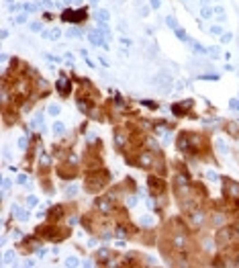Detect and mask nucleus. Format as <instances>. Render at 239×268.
<instances>
[{
  "mask_svg": "<svg viewBox=\"0 0 239 268\" xmlns=\"http://www.w3.org/2000/svg\"><path fill=\"white\" fill-rule=\"evenodd\" d=\"M217 178H219V176H217L215 172H208V180H213V182H217Z\"/></svg>",
  "mask_w": 239,
  "mask_h": 268,
  "instance_id": "c756f323",
  "label": "nucleus"
},
{
  "mask_svg": "<svg viewBox=\"0 0 239 268\" xmlns=\"http://www.w3.org/2000/svg\"><path fill=\"white\" fill-rule=\"evenodd\" d=\"M96 207H98L102 213H108V211H111V203H108L106 198H98V200H96Z\"/></svg>",
  "mask_w": 239,
  "mask_h": 268,
  "instance_id": "20e7f679",
  "label": "nucleus"
},
{
  "mask_svg": "<svg viewBox=\"0 0 239 268\" xmlns=\"http://www.w3.org/2000/svg\"><path fill=\"white\" fill-rule=\"evenodd\" d=\"M90 2H92V4H96V2H98V0H90Z\"/></svg>",
  "mask_w": 239,
  "mask_h": 268,
  "instance_id": "c9c22d12",
  "label": "nucleus"
},
{
  "mask_svg": "<svg viewBox=\"0 0 239 268\" xmlns=\"http://www.w3.org/2000/svg\"><path fill=\"white\" fill-rule=\"evenodd\" d=\"M47 110H49V115H59V106L57 104H49Z\"/></svg>",
  "mask_w": 239,
  "mask_h": 268,
  "instance_id": "2eb2a0df",
  "label": "nucleus"
},
{
  "mask_svg": "<svg viewBox=\"0 0 239 268\" xmlns=\"http://www.w3.org/2000/svg\"><path fill=\"white\" fill-rule=\"evenodd\" d=\"M66 192H68V194H76V192H78V188H76V186H70Z\"/></svg>",
  "mask_w": 239,
  "mask_h": 268,
  "instance_id": "473e14b6",
  "label": "nucleus"
},
{
  "mask_svg": "<svg viewBox=\"0 0 239 268\" xmlns=\"http://www.w3.org/2000/svg\"><path fill=\"white\" fill-rule=\"evenodd\" d=\"M14 258H16L14 252H6V254H4V264H10V260H14Z\"/></svg>",
  "mask_w": 239,
  "mask_h": 268,
  "instance_id": "4468645a",
  "label": "nucleus"
},
{
  "mask_svg": "<svg viewBox=\"0 0 239 268\" xmlns=\"http://www.w3.org/2000/svg\"><path fill=\"white\" fill-rule=\"evenodd\" d=\"M231 39H233V35H231V33H225V35H221V41H223V43H229Z\"/></svg>",
  "mask_w": 239,
  "mask_h": 268,
  "instance_id": "6ab92c4d",
  "label": "nucleus"
},
{
  "mask_svg": "<svg viewBox=\"0 0 239 268\" xmlns=\"http://www.w3.org/2000/svg\"><path fill=\"white\" fill-rule=\"evenodd\" d=\"M149 162H151V155H143V158H141V164L143 166H149Z\"/></svg>",
  "mask_w": 239,
  "mask_h": 268,
  "instance_id": "b1692460",
  "label": "nucleus"
},
{
  "mask_svg": "<svg viewBox=\"0 0 239 268\" xmlns=\"http://www.w3.org/2000/svg\"><path fill=\"white\" fill-rule=\"evenodd\" d=\"M190 45H192V49L196 51V53H206V49H204V47L200 45L198 41H190Z\"/></svg>",
  "mask_w": 239,
  "mask_h": 268,
  "instance_id": "1a4fd4ad",
  "label": "nucleus"
},
{
  "mask_svg": "<svg viewBox=\"0 0 239 268\" xmlns=\"http://www.w3.org/2000/svg\"><path fill=\"white\" fill-rule=\"evenodd\" d=\"M18 147H20V149L27 147V137H20V139H18Z\"/></svg>",
  "mask_w": 239,
  "mask_h": 268,
  "instance_id": "4be33fe9",
  "label": "nucleus"
},
{
  "mask_svg": "<svg viewBox=\"0 0 239 268\" xmlns=\"http://www.w3.org/2000/svg\"><path fill=\"white\" fill-rule=\"evenodd\" d=\"M141 223L143 225H151V217H141Z\"/></svg>",
  "mask_w": 239,
  "mask_h": 268,
  "instance_id": "cd10ccee",
  "label": "nucleus"
},
{
  "mask_svg": "<svg viewBox=\"0 0 239 268\" xmlns=\"http://www.w3.org/2000/svg\"><path fill=\"white\" fill-rule=\"evenodd\" d=\"M192 223H202L204 221V213H200V211H196V213H192Z\"/></svg>",
  "mask_w": 239,
  "mask_h": 268,
  "instance_id": "6e6552de",
  "label": "nucleus"
},
{
  "mask_svg": "<svg viewBox=\"0 0 239 268\" xmlns=\"http://www.w3.org/2000/svg\"><path fill=\"white\" fill-rule=\"evenodd\" d=\"M25 8H27V10H31V12H33V10H35V8H37V6H35V4H27V6H25Z\"/></svg>",
  "mask_w": 239,
  "mask_h": 268,
  "instance_id": "f704fd0d",
  "label": "nucleus"
},
{
  "mask_svg": "<svg viewBox=\"0 0 239 268\" xmlns=\"http://www.w3.org/2000/svg\"><path fill=\"white\" fill-rule=\"evenodd\" d=\"M63 131H66V127H63V123H55V125H53V133H57V135H61Z\"/></svg>",
  "mask_w": 239,
  "mask_h": 268,
  "instance_id": "ddd939ff",
  "label": "nucleus"
},
{
  "mask_svg": "<svg viewBox=\"0 0 239 268\" xmlns=\"http://www.w3.org/2000/svg\"><path fill=\"white\" fill-rule=\"evenodd\" d=\"M86 18L84 10H63L61 12V20H68V23H80Z\"/></svg>",
  "mask_w": 239,
  "mask_h": 268,
  "instance_id": "f257e3e1",
  "label": "nucleus"
},
{
  "mask_svg": "<svg viewBox=\"0 0 239 268\" xmlns=\"http://www.w3.org/2000/svg\"><path fill=\"white\" fill-rule=\"evenodd\" d=\"M151 6H153V8H158V6H160V0H151Z\"/></svg>",
  "mask_w": 239,
  "mask_h": 268,
  "instance_id": "72a5a7b5",
  "label": "nucleus"
},
{
  "mask_svg": "<svg viewBox=\"0 0 239 268\" xmlns=\"http://www.w3.org/2000/svg\"><path fill=\"white\" fill-rule=\"evenodd\" d=\"M59 37H61V31H59V29H53V31H51V35H49V39H53V41H55V39H59Z\"/></svg>",
  "mask_w": 239,
  "mask_h": 268,
  "instance_id": "dca6fc26",
  "label": "nucleus"
},
{
  "mask_svg": "<svg viewBox=\"0 0 239 268\" xmlns=\"http://www.w3.org/2000/svg\"><path fill=\"white\" fill-rule=\"evenodd\" d=\"M217 145H219V151H221V153H225V151H229V149L225 147V143H223V141H219V143H217Z\"/></svg>",
  "mask_w": 239,
  "mask_h": 268,
  "instance_id": "bb28decb",
  "label": "nucleus"
},
{
  "mask_svg": "<svg viewBox=\"0 0 239 268\" xmlns=\"http://www.w3.org/2000/svg\"><path fill=\"white\" fill-rule=\"evenodd\" d=\"M88 39H90V41L94 43V45H102V47H108V45H106V43H104V41L100 39V33H98V31H94V33H90V35H88Z\"/></svg>",
  "mask_w": 239,
  "mask_h": 268,
  "instance_id": "7ed1b4c3",
  "label": "nucleus"
},
{
  "mask_svg": "<svg viewBox=\"0 0 239 268\" xmlns=\"http://www.w3.org/2000/svg\"><path fill=\"white\" fill-rule=\"evenodd\" d=\"M27 205H29V207H35V205H37V198H35V196H29V198H27Z\"/></svg>",
  "mask_w": 239,
  "mask_h": 268,
  "instance_id": "5701e85b",
  "label": "nucleus"
},
{
  "mask_svg": "<svg viewBox=\"0 0 239 268\" xmlns=\"http://www.w3.org/2000/svg\"><path fill=\"white\" fill-rule=\"evenodd\" d=\"M188 106H192V100H184L182 104H176V106H174L172 110H174V113H176V115H180L182 110H184V108H188Z\"/></svg>",
  "mask_w": 239,
  "mask_h": 268,
  "instance_id": "39448f33",
  "label": "nucleus"
},
{
  "mask_svg": "<svg viewBox=\"0 0 239 268\" xmlns=\"http://www.w3.org/2000/svg\"><path fill=\"white\" fill-rule=\"evenodd\" d=\"M174 33H176V37H180L182 41H190V39H188V35L184 33V29H180V27H176V29H174Z\"/></svg>",
  "mask_w": 239,
  "mask_h": 268,
  "instance_id": "9b49d317",
  "label": "nucleus"
},
{
  "mask_svg": "<svg viewBox=\"0 0 239 268\" xmlns=\"http://www.w3.org/2000/svg\"><path fill=\"white\" fill-rule=\"evenodd\" d=\"M12 211L16 213V217H18L20 221H27V219H29V215H27V211H23V209H18V207H14Z\"/></svg>",
  "mask_w": 239,
  "mask_h": 268,
  "instance_id": "0eeeda50",
  "label": "nucleus"
},
{
  "mask_svg": "<svg viewBox=\"0 0 239 268\" xmlns=\"http://www.w3.org/2000/svg\"><path fill=\"white\" fill-rule=\"evenodd\" d=\"M213 14H215V10H213V8H208V6H202V10H200V16H202V18H210Z\"/></svg>",
  "mask_w": 239,
  "mask_h": 268,
  "instance_id": "9d476101",
  "label": "nucleus"
},
{
  "mask_svg": "<svg viewBox=\"0 0 239 268\" xmlns=\"http://www.w3.org/2000/svg\"><path fill=\"white\" fill-rule=\"evenodd\" d=\"M31 31H41V25H39V23H33V25H31Z\"/></svg>",
  "mask_w": 239,
  "mask_h": 268,
  "instance_id": "2f4dec72",
  "label": "nucleus"
},
{
  "mask_svg": "<svg viewBox=\"0 0 239 268\" xmlns=\"http://www.w3.org/2000/svg\"><path fill=\"white\" fill-rule=\"evenodd\" d=\"M16 182H18V184H27V176H25V174H20Z\"/></svg>",
  "mask_w": 239,
  "mask_h": 268,
  "instance_id": "a878e982",
  "label": "nucleus"
},
{
  "mask_svg": "<svg viewBox=\"0 0 239 268\" xmlns=\"http://www.w3.org/2000/svg\"><path fill=\"white\" fill-rule=\"evenodd\" d=\"M63 2H72V0H63Z\"/></svg>",
  "mask_w": 239,
  "mask_h": 268,
  "instance_id": "4c0bfd02",
  "label": "nucleus"
},
{
  "mask_svg": "<svg viewBox=\"0 0 239 268\" xmlns=\"http://www.w3.org/2000/svg\"><path fill=\"white\" fill-rule=\"evenodd\" d=\"M206 2H208V0H202V4H206Z\"/></svg>",
  "mask_w": 239,
  "mask_h": 268,
  "instance_id": "e433bc0d",
  "label": "nucleus"
},
{
  "mask_svg": "<svg viewBox=\"0 0 239 268\" xmlns=\"http://www.w3.org/2000/svg\"><path fill=\"white\" fill-rule=\"evenodd\" d=\"M229 190H231L233 196H239V184L237 182H229Z\"/></svg>",
  "mask_w": 239,
  "mask_h": 268,
  "instance_id": "f8f14e48",
  "label": "nucleus"
},
{
  "mask_svg": "<svg viewBox=\"0 0 239 268\" xmlns=\"http://www.w3.org/2000/svg\"><path fill=\"white\" fill-rule=\"evenodd\" d=\"M66 264H68V266H78L80 262H78L76 258H68V260H66Z\"/></svg>",
  "mask_w": 239,
  "mask_h": 268,
  "instance_id": "412c9836",
  "label": "nucleus"
},
{
  "mask_svg": "<svg viewBox=\"0 0 239 268\" xmlns=\"http://www.w3.org/2000/svg\"><path fill=\"white\" fill-rule=\"evenodd\" d=\"M8 186H10V180H8V178H4V180H2V188H4V190H6V188H8Z\"/></svg>",
  "mask_w": 239,
  "mask_h": 268,
  "instance_id": "7c9ffc66",
  "label": "nucleus"
},
{
  "mask_svg": "<svg viewBox=\"0 0 239 268\" xmlns=\"http://www.w3.org/2000/svg\"><path fill=\"white\" fill-rule=\"evenodd\" d=\"M210 35H221V27L219 25H213L210 27Z\"/></svg>",
  "mask_w": 239,
  "mask_h": 268,
  "instance_id": "a211bd4d",
  "label": "nucleus"
},
{
  "mask_svg": "<svg viewBox=\"0 0 239 268\" xmlns=\"http://www.w3.org/2000/svg\"><path fill=\"white\" fill-rule=\"evenodd\" d=\"M80 35H82L80 29H70V33H68V37H80Z\"/></svg>",
  "mask_w": 239,
  "mask_h": 268,
  "instance_id": "f3484780",
  "label": "nucleus"
},
{
  "mask_svg": "<svg viewBox=\"0 0 239 268\" xmlns=\"http://www.w3.org/2000/svg\"><path fill=\"white\" fill-rule=\"evenodd\" d=\"M57 90H59V94H68V92H70V82H68L66 78H61V80L57 82Z\"/></svg>",
  "mask_w": 239,
  "mask_h": 268,
  "instance_id": "f03ea898",
  "label": "nucleus"
},
{
  "mask_svg": "<svg viewBox=\"0 0 239 268\" xmlns=\"http://www.w3.org/2000/svg\"><path fill=\"white\" fill-rule=\"evenodd\" d=\"M208 53H210V57H219V51H217V47H210Z\"/></svg>",
  "mask_w": 239,
  "mask_h": 268,
  "instance_id": "393cba45",
  "label": "nucleus"
},
{
  "mask_svg": "<svg viewBox=\"0 0 239 268\" xmlns=\"http://www.w3.org/2000/svg\"><path fill=\"white\" fill-rule=\"evenodd\" d=\"M166 23H168L170 27H174V29L178 27V25H176V20H174V16H168V18H166Z\"/></svg>",
  "mask_w": 239,
  "mask_h": 268,
  "instance_id": "aec40b11",
  "label": "nucleus"
},
{
  "mask_svg": "<svg viewBox=\"0 0 239 268\" xmlns=\"http://www.w3.org/2000/svg\"><path fill=\"white\" fill-rule=\"evenodd\" d=\"M96 18H98V23H106L111 16H108V10H98L96 12Z\"/></svg>",
  "mask_w": 239,
  "mask_h": 268,
  "instance_id": "423d86ee",
  "label": "nucleus"
},
{
  "mask_svg": "<svg viewBox=\"0 0 239 268\" xmlns=\"http://www.w3.org/2000/svg\"><path fill=\"white\" fill-rule=\"evenodd\" d=\"M25 20H27V14H18L16 16V23H25Z\"/></svg>",
  "mask_w": 239,
  "mask_h": 268,
  "instance_id": "c85d7f7f",
  "label": "nucleus"
}]
</instances>
